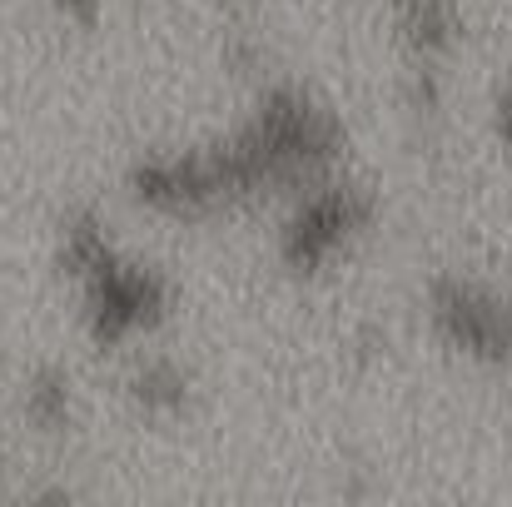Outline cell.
<instances>
[{"instance_id": "1", "label": "cell", "mask_w": 512, "mask_h": 507, "mask_svg": "<svg viewBox=\"0 0 512 507\" xmlns=\"http://www.w3.org/2000/svg\"><path fill=\"white\" fill-rule=\"evenodd\" d=\"M343 155L348 130L339 110L294 80H274L229 135L189 150L135 155L125 169V194L155 219L204 224L274 194L294 199L299 189L339 174Z\"/></svg>"}, {"instance_id": "2", "label": "cell", "mask_w": 512, "mask_h": 507, "mask_svg": "<svg viewBox=\"0 0 512 507\" xmlns=\"http://www.w3.org/2000/svg\"><path fill=\"white\" fill-rule=\"evenodd\" d=\"M55 269L75 284L80 329L95 348L120 353L155 338L174 314V284L165 269L135 259L110 234L95 204H70L55 224Z\"/></svg>"}, {"instance_id": "3", "label": "cell", "mask_w": 512, "mask_h": 507, "mask_svg": "<svg viewBox=\"0 0 512 507\" xmlns=\"http://www.w3.org/2000/svg\"><path fill=\"white\" fill-rule=\"evenodd\" d=\"M373 224H378V194L368 184L329 174V179H319V184L294 194V204H289V214L279 224L274 254H279V264L294 279H319Z\"/></svg>"}, {"instance_id": "4", "label": "cell", "mask_w": 512, "mask_h": 507, "mask_svg": "<svg viewBox=\"0 0 512 507\" xmlns=\"http://www.w3.org/2000/svg\"><path fill=\"white\" fill-rule=\"evenodd\" d=\"M428 329L433 338L493 373H512V294L468 279V274H438L423 289Z\"/></svg>"}, {"instance_id": "5", "label": "cell", "mask_w": 512, "mask_h": 507, "mask_svg": "<svg viewBox=\"0 0 512 507\" xmlns=\"http://www.w3.org/2000/svg\"><path fill=\"white\" fill-rule=\"evenodd\" d=\"M393 30L408 70H443L463 45V0H393Z\"/></svg>"}, {"instance_id": "6", "label": "cell", "mask_w": 512, "mask_h": 507, "mask_svg": "<svg viewBox=\"0 0 512 507\" xmlns=\"http://www.w3.org/2000/svg\"><path fill=\"white\" fill-rule=\"evenodd\" d=\"M125 403L150 423H179L194 408V373L174 353H145L125 373Z\"/></svg>"}, {"instance_id": "7", "label": "cell", "mask_w": 512, "mask_h": 507, "mask_svg": "<svg viewBox=\"0 0 512 507\" xmlns=\"http://www.w3.org/2000/svg\"><path fill=\"white\" fill-rule=\"evenodd\" d=\"M20 413L35 433L55 438L70 433L80 418V393H75V373L65 363H35L20 383Z\"/></svg>"}, {"instance_id": "8", "label": "cell", "mask_w": 512, "mask_h": 507, "mask_svg": "<svg viewBox=\"0 0 512 507\" xmlns=\"http://www.w3.org/2000/svg\"><path fill=\"white\" fill-rule=\"evenodd\" d=\"M55 20L75 25V30H95L105 20V0H50Z\"/></svg>"}, {"instance_id": "9", "label": "cell", "mask_w": 512, "mask_h": 507, "mask_svg": "<svg viewBox=\"0 0 512 507\" xmlns=\"http://www.w3.org/2000/svg\"><path fill=\"white\" fill-rule=\"evenodd\" d=\"M493 130H498L503 150L512 155V85H503V90L493 95Z\"/></svg>"}, {"instance_id": "10", "label": "cell", "mask_w": 512, "mask_h": 507, "mask_svg": "<svg viewBox=\"0 0 512 507\" xmlns=\"http://www.w3.org/2000/svg\"><path fill=\"white\" fill-rule=\"evenodd\" d=\"M219 10H224V20H229V30H234V25H254L259 0H219Z\"/></svg>"}]
</instances>
